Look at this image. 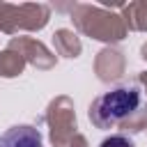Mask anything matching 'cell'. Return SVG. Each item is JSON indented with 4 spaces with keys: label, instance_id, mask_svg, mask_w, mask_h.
I'll return each instance as SVG.
<instances>
[{
    "label": "cell",
    "instance_id": "obj_2",
    "mask_svg": "<svg viewBox=\"0 0 147 147\" xmlns=\"http://www.w3.org/2000/svg\"><path fill=\"white\" fill-rule=\"evenodd\" d=\"M0 147H44L41 133L32 126H11L0 133Z\"/></svg>",
    "mask_w": 147,
    "mask_h": 147
},
{
    "label": "cell",
    "instance_id": "obj_1",
    "mask_svg": "<svg viewBox=\"0 0 147 147\" xmlns=\"http://www.w3.org/2000/svg\"><path fill=\"white\" fill-rule=\"evenodd\" d=\"M142 103V90L136 83H119L113 85L108 92L99 94L90 108V119L101 126L110 129L117 122L131 117Z\"/></svg>",
    "mask_w": 147,
    "mask_h": 147
},
{
    "label": "cell",
    "instance_id": "obj_3",
    "mask_svg": "<svg viewBox=\"0 0 147 147\" xmlns=\"http://www.w3.org/2000/svg\"><path fill=\"white\" fill-rule=\"evenodd\" d=\"M99 147H136V142L122 133H115V136H108L106 140H101Z\"/></svg>",
    "mask_w": 147,
    "mask_h": 147
}]
</instances>
